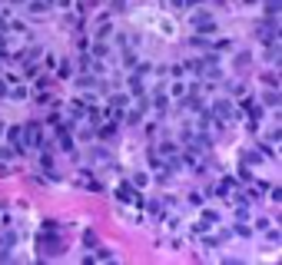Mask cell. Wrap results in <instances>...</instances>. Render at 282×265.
I'll return each mask as SVG.
<instances>
[{
	"mask_svg": "<svg viewBox=\"0 0 282 265\" xmlns=\"http://www.w3.org/2000/svg\"><path fill=\"white\" fill-rule=\"evenodd\" d=\"M189 24H193V30L199 33V37H213L216 33V20L209 10H193L189 13Z\"/></svg>",
	"mask_w": 282,
	"mask_h": 265,
	"instance_id": "6da1fadb",
	"label": "cell"
},
{
	"mask_svg": "<svg viewBox=\"0 0 282 265\" xmlns=\"http://www.w3.org/2000/svg\"><path fill=\"white\" fill-rule=\"evenodd\" d=\"M209 116L213 120H219V123H229L232 116H236V106H232V100H213V106H209Z\"/></svg>",
	"mask_w": 282,
	"mask_h": 265,
	"instance_id": "7a4b0ae2",
	"label": "cell"
},
{
	"mask_svg": "<svg viewBox=\"0 0 282 265\" xmlns=\"http://www.w3.org/2000/svg\"><path fill=\"white\" fill-rule=\"evenodd\" d=\"M24 139H27V146H33V149H44V146H47L44 123H27V126H24Z\"/></svg>",
	"mask_w": 282,
	"mask_h": 265,
	"instance_id": "3957f363",
	"label": "cell"
},
{
	"mask_svg": "<svg viewBox=\"0 0 282 265\" xmlns=\"http://www.w3.org/2000/svg\"><path fill=\"white\" fill-rule=\"evenodd\" d=\"M63 239L60 235H50V232H44L40 235V255H63Z\"/></svg>",
	"mask_w": 282,
	"mask_h": 265,
	"instance_id": "277c9868",
	"label": "cell"
},
{
	"mask_svg": "<svg viewBox=\"0 0 282 265\" xmlns=\"http://www.w3.org/2000/svg\"><path fill=\"white\" fill-rule=\"evenodd\" d=\"M259 40H263L266 47H269V43H279V20H276V17H269L263 27H259Z\"/></svg>",
	"mask_w": 282,
	"mask_h": 265,
	"instance_id": "5b68a950",
	"label": "cell"
},
{
	"mask_svg": "<svg viewBox=\"0 0 282 265\" xmlns=\"http://www.w3.org/2000/svg\"><path fill=\"white\" fill-rule=\"evenodd\" d=\"M116 199H119V202H133V206H143V196L133 189V183H123V186H119V189H116Z\"/></svg>",
	"mask_w": 282,
	"mask_h": 265,
	"instance_id": "8992f818",
	"label": "cell"
},
{
	"mask_svg": "<svg viewBox=\"0 0 282 265\" xmlns=\"http://www.w3.org/2000/svg\"><path fill=\"white\" fill-rule=\"evenodd\" d=\"M4 86H7V96H10V100H24V96H27V86L17 80V76H7Z\"/></svg>",
	"mask_w": 282,
	"mask_h": 265,
	"instance_id": "52a82bcc",
	"label": "cell"
},
{
	"mask_svg": "<svg viewBox=\"0 0 282 265\" xmlns=\"http://www.w3.org/2000/svg\"><path fill=\"white\" fill-rule=\"evenodd\" d=\"M7 139H10V146L17 152H27V139H24V126H10L7 129Z\"/></svg>",
	"mask_w": 282,
	"mask_h": 265,
	"instance_id": "ba28073f",
	"label": "cell"
},
{
	"mask_svg": "<svg viewBox=\"0 0 282 265\" xmlns=\"http://www.w3.org/2000/svg\"><path fill=\"white\" fill-rule=\"evenodd\" d=\"M146 109H150V96H139V103H136V106H133L130 109V113H126V120H130V123H139V120H143V116H146Z\"/></svg>",
	"mask_w": 282,
	"mask_h": 265,
	"instance_id": "9c48e42d",
	"label": "cell"
},
{
	"mask_svg": "<svg viewBox=\"0 0 282 265\" xmlns=\"http://www.w3.org/2000/svg\"><path fill=\"white\" fill-rule=\"evenodd\" d=\"M143 83H146V76L133 70V73H130V80H126V90H130L133 96H143V93H146V86H143Z\"/></svg>",
	"mask_w": 282,
	"mask_h": 265,
	"instance_id": "30bf717a",
	"label": "cell"
},
{
	"mask_svg": "<svg viewBox=\"0 0 282 265\" xmlns=\"http://www.w3.org/2000/svg\"><path fill=\"white\" fill-rule=\"evenodd\" d=\"M126 106H130V96H126V93H110V109H113V116H123Z\"/></svg>",
	"mask_w": 282,
	"mask_h": 265,
	"instance_id": "8fae6325",
	"label": "cell"
},
{
	"mask_svg": "<svg viewBox=\"0 0 282 265\" xmlns=\"http://www.w3.org/2000/svg\"><path fill=\"white\" fill-rule=\"evenodd\" d=\"M243 109H246V116H249V126L256 129V123H259V116H263V109H266V106H259V103L246 100V103H243Z\"/></svg>",
	"mask_w": 282,
	"mask_h": 265,
	"instance_id": "7c38bea8",
	"label": "cell"
},
{
	"mask_svg": "<svg viewBox=\"0 0 282 265\" xmlns=\"http://www.w3.org/2000/svg\"><path fill=\"white\" fill-rule=\"evenodd\" d=\"M76 186H87L90 192H103L100 179H93V176H90V172H76Z\"/></svg>",
	"mask_w": 282,
	"mask_h": 265,
	"instance_id": "4fadbf2b",
	"label": "cell"
},
{
	"mask_svg": "<svg viewBox=\"0 0 282 265\" xmlns=\"http://www.w3.org/2000/svg\"><path fill=\"white\" fill-rule=\"evenodd\" d=\"M153 109H156V116H166V109H169V96L163 93V90L153 96Z\"/></svg>",
	"mask_w": 282,
	"mask_h": 265,
	"instance_id": "5bb4252c",
	"label": "cell"
},
{
	"mask_svg": "<svg viewBox=\"0 0 282 265\" xmlns=\"http://www.w3.org/2000/svg\"><path fill=\"white\" fill-rule=\"evenodd\" d=\"M87 262H116V255H113L110 249H100V246H96V252L87 255Z\"/></svg>",
	"mask_w": 282,
	"mask_h": 265,
	"instance_id": "9a60e30c",
	"label": "cell"
},
{
	"mask_svg": "<svg viewBox=\"0 0 282 265\" xmlns=\"http://www.w3.org/2000/svg\"><path fill=\"white\" fill-rule=\"evenodd\" d=\"M226 239H229V232H216V235H206V239H203V246H206V249H216V246H223Z\"/></svg>",
	"mask_w": 282,
	"mask_h": 265,
	"instance_id": "2e32d148",
	"label": "cell"
},
{
	"mask_svg": "<svg viewBox=\"0 0 282 265\" xmlns=\"http://www.w3.org/2000/svg\"><path fill=\"white\" fill-rule=\"evenodd\" d=\"M263 106H272V109H279V90H266V96H263Z\"/></svg>",
	"mask_w": 282,
	"mask_h": 265,
	"instance_id": "e0dca14e",
	"label": "cell"
},
{
	"mask_svg": "<svg viewBox=\"0 0 282 265\" xmlns=\"http://www.w3.org/2000/svg\"><path fill=\"white\" fill-rule=\"evenodd\" d=\"M100 139H103V143H113V139H116V123H107V126H100Z\"/></svg>",
	"mask_w": 282,
	"mask_h": 265,
	"instance_id": "ac0fdd59",
	"label": "cell"
},
{
	"mask_svg": "<svg viewBox=\"0 0 282 265\" xmlns=\"http://www.w3.org/2000/svg\"><path fill=\"white\" fill-rule=\"evenodd\" d=\"M189 93V83L186 80H176L173 86H169V96H186Z\"/></svg>",
	"mask_w": 282,
	"mask_h": 265,
	"instance_id": "d6986e66",
	"label": "cell"
},
{
	"mask_svg": "<svg viewBox=\"0 0 282 265\" xmlns=\"http://www.w3.org/2000/svg\"><path fill=\"white\" fill-rule=\"evenodd\" d=\"M159 152H163V156H176V152H179V143H173V139H163V143H159Z\"/></svg>",
	"mask_w": 282,
	"mask_h": 265,
	"instance_id": "ffe728a7",
	"label": "cell"
},
{
	"mask_svg": "<svg viewBox=\"0 0 282 265\" xmlns=\"http://www.w3.org/2000/svg\"><path fill=\"white\" fill-rule=\"evenodd\" d=\"M243 163H246V166H259V163H263V152H256V149L243 152Z\"/></svg>",
	"mask_w": 282,
	"mask_h": 265,
	"instance_id": "44dd1931",
	"label": "cell"
},
{
	"mask_svg": "<svg viewBox=\"0 0 282 265\" xmlns=\"http://www.w3.org/2000/svg\"><path fill=\"white\" fill-rule=\"evenodd\" d=\"M130 183H133V189H143V186L150 183V176H146V172H133V179H130Z\"/></svg>",
	"mask_w": 282,
	"mask_h": 265,
	"instance_id": "7402d4cb",
	"label": "cell"
},
{
	"mask_svg": "<svg viewBox=\"0 0 282 265\" xmlns=\"http://www.w3.org/2000/svg\"><path fill=\"white\" fill-rule=\"evenodd\" d=\"M90 159L93 163H110V152L107 149H90Z\"/></svg>",
	"mask_w": 282,
	"mask_h": 265,
	"instance_id": "603a6c76",
	"label": "cell"
},
{
	"mask_svg": "<svg viewBox=\"0 0 282 265\" xmlns=\"http://www.w3.org/2000/svg\"><path fill=\"white\" fill-rule=\"evenodd\" d=\"M96 246H100L96 232H83V249H96Z\"/></svg>",
	"mask_w": 282,
	"mask_h": 265,
	"instance_id": "cb8c5ba5",
	"label": "cell"
},
{
	"mask_svg": "<svg viewBox=\"0 0 282 265\" xmlns=\"http://www.w3.org/2000/svg\"><path fill=\"white\" fill-rule=\"evenodd\" d=\"M136 63H139V60H136V53H133V50H126V53H123V67H126V70H136Z\"/></svg>",
	"mask_w": 282,
	"mask_h": 265,
	"instance_id": "d4e9b609",
	"label": "cell"
},
{
	"mask_svg": "<svg viewBox=\"0 0 282 265\" xmlns=\"http://www.w3.org/2000/svg\"><path fill=\"white\" fill-rule=\"evenodd\" d=\"M266 4V13H269V17H279V0H263Z\"/></svg>",
	"mask_w": 282,
	"mask_h": 265,
	"instance_id": "484cf974",
	"label": "cell"
},
{
	"mask_svg": "<svg viewBox=\"0 0 282 265\" xmlns=\"http://www.w3.org/2000/svg\"><path fill=\"white\" fill-rule=\"evenodd\" d=\"M40 169L53 172V156H50V152H44V156H40Z\"/></svg>",
	"mask_w": 282,
	"mask_h": 265,
	"instance_id": "4316f807",
	"label": "cell"
},
{
	"mask_svg": "<svg viewBox=\"0 0 282 265\" xmlns=\"http://www.w3.org/2000/svg\"><path fill=\"white\" fill-rule=\"evenodd\" d=\"M13 156H17V149H10V146H0V163H4V159L10 163Z\"/></svg>",
	"mask_w": 282,
	"mask_h": 265,
	"instance_id": "83f0119b",
	"label": "cell"
},
{
	"mask_svg": "<svg viewBox=\"0 0 282 265\" xmlns=\"http://www.w3.org/2000/svg\"><path fill=\"white\" fill-rule=\"evenodd\" d=\"M263 83H266V86H272V90H279V76H276V73H266Z\"/></svg>",
	"mask_w": 282,
	"mask_h": 265,
	"instance_id": "f1b7e54d",
	"label": "cell"
},
{
	"mask_svg": "<svg viewBox=\"0 0 282 265\" xmlns=\"http://www.w3.org/2000/svg\"><path fill=\"white\" fill-rule=\"evenodd\" d=\"M236 235H243V239H249V235H252V229L246 226V222H239V226H236Z\"/></svg>",
	"mask_w": 282,
	"mask_h": 265,
	"instance_id": "f546056e",
	"label": "cell"
},
{
	"mask_svg": "<svg viewBox=\"0 0 282 265\" xmlns=\"http://www.w3.org/2000/svg\"><path fill=\"white\" fill-rule=\"evenodd\" d=\"M107 4H110V10H116V13L126 10V0H107Z\"/></svg>",
	"mask_w": 282,
	"mask_h": 265,
	"instance_id": "4dcf8cb0",
	"label": "cell"
},
{
	"mask_svg": "<svg viewBox=\"0 0 282 265\" xmlns=\"http://www.w3.org/2000/svg\"><path fill=\"white\" fill-rule=\"evenodd\" d=\"M236 67H239V70L249 67V53H239V57H236Z\"/></svg>",
	"mask_w": 282,
	"mask_h": 265,
	"instance_id": "1f68e13d",
	"label": "cell"
},
{
	"mask_svg": "<svg viewBox=\"0 0 282 265\" xmlns=\"http://www.w3.org/2000/svg\"><path fill=\"white\" fill-rule=\"evenodd\" d=\"M186 199H189V206H203V196H199V192H189Z\"/></svg>",
	"mask_w": 282,
	"mask_h": 265,
	"instance_id": "d6a6232c",
	"label": "cell"
},
{
	"mask_svg": "<svg viewBox=\"0 0 282 265\" xmlns=\"http://www.w3.org/2000/svg\"><path fill=\"white\" fill-rule=\"evenodd\" d=\"M169 4H173V7H186V0H169Z\"/></svg>",
	"mask_w": 282,
	"mask_h": 265,
	"instance_id": "836d02e7",
	"label": "cell"
},
{
	"mask_svg": "<svg viewBox=\"0 0 282 265\" xmlns=\"http://www.w3.org/2000/svg\"><path fill=\"white\" fill-rule=\"evenodd\" d=\"M186 4H203V0H186Z\"/></svg>",
	"mask_w": 282,
	"mask_h": 265,
	"instance_id": "e575fe53",
	"label": "cell"
},
{
	"mask_svg": "<svg viewBox=\"0 0 282 265\" xmlns=\"http://www.w3.org/2000/svg\"><path fill=\"white\" fill-rule=\"evenodd\" d=\"M0 212H4V209H0Z\"/></svg>",
	"mask_w": 282,
	"mask_h": 265,
	"instance_id": "d590c367",
	"label": "cell"
},
{
	"mask_svg": "<svg viewBox=\"0 0 282 265\" xmlns=\"http://www.w3.org/2000/svg\"><path fill=\"white\" fill-rule=\"evenodd\" d=\"M0 60H4V57H0Z\"/></svg>",
	"mask_w": 282,
	"mask_h": 265,
	"instance_id": "8d00e7d4",
	"label": "cell"
}]
</instances>
